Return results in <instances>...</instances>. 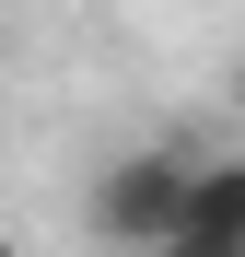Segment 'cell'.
<instances>
[{"instance_id":"cell-1","label":"cell","mask_w":245,"mask_h":257,"mask_svg":"<svg viewBox=\"0 0 245 257\" xmlns=\"http://www.w3.org/2000/svg\"><path fill=\"white\" fill-rule=\"evenodd\" d=\"M187 176H198V152H187V141H140V152H117L105 176H94V199H82L94 245H117V257L175 245V234H187Z\"/></svg>"},{"instance_id":"cell-5","label":"cell","mask_w":245,"mask_h":257,"mask_svg":"<svg viewBox=\"0 0 245 257\" xmlns=\"http://www.w3.org/2000/svg\"><path fill=\"white\" fill-rule=\"evenodd\" d=\"M0 257H24V245H12V234H0Z\"/></svg>"},{"instance_id":"cell-4","label":"cell","mask_w":245,"mask_h":257,"mask_svg":"<svg viewBox=\"0 0 245 257\" xmlns=\"http://www.w3.org/2000/svg\"><path fill=\"white\" fill-rule=\"evenodd\" d=\"M233 117H245V70H233Z\"/></svg>"},{"instance_id":"cell-2","label":"cell","mask_w":245,"mask_h":257,"mask_svg":"<svg viewBox=\"0 0 245 257\" xmlns=\"http://www.w3.org/2000/svg\"><path fill=\"white\" fill-rule=\"evenodd\" d=\"M187 245H245V152H198V176H187Z\"/></svg>"},{"instance_id":"cell-3","label":"cell","mask_w":245,"mask_h":257,"mask_svg":"<svg viewBox=\"0 0 245 257\" xmlns=\"http://www.w3.org/2000/svg\"><path fill=\"white\" fill-rule=\"evenodd\" d=\"M152 257H245V245H187V234H175V245H152Z\"/></svg>"}]
</instances>
